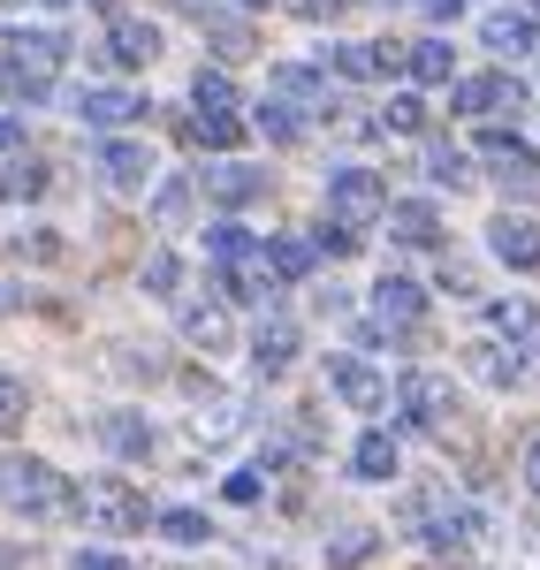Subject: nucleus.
I'll return each instance as SVG.
<instances>
[{"mask_svg":"<svg viewBox=\"0 0 540 570\" xmlns=\"http://www.w3.org/2000/svg\"><path fill=\"white\" fill-rule=\"evenodd\" d=\"M327 389L343 395L351 411H381V403H389V381H381L365 357H327Z\"/></svg>","mask_w":540,"mask_h":570,"instance_id":"obj_8","label":"nucleus"},{"mask_svg":"<svg viewBox=\"0 0 540 570\" xmlns=\"http://www.w3.org/2000/svg\"><path fill=\"white\" fill-rule=\"evenodd\" d=\"M426 176L450 183V190H464V183H472V160H464V153H450V145H426Z\"/></svg>","mask_w":540,"mask_h":570,"instance_id":"obj_33","label":"nucleus"},{"mask_svg":"<svg viewBox=\"0 0 540 570\" xmlns=\"http://www.w3.org/2000/svg\"><path fill=\"white\" fill-rule=\"evenodd\" d=\"M389 214V190L381 176H365V168H335L327 176V220H343V228H365V220Z\"/></svg>","mask_w":540,"mask_h":570,"instance_id":"obj_3","label":"nucleus"},{"mask_svg":"<svg viewBox=\"0 0 540 570\" xmlns=\"http://www.w3.org/2000/svg\"><path fill=\"white\" fill-rule=\"evenodd\" d=\"M183 137H190V145H214V153H228V145L244 137V122H236V115H198V122H183Z\"/></svg>","mask_w":540,"mask_h":570,"instance_id":"obj_31","label":"nucleus"},{"mask_svg":"<svg viewBox=\"0 0 540 570\" xmlns=\"http://www.w3.org/2000/svg\"><path fill=\"white\" fill-rule=\"evenodd\" d=\"M373 312H381V327H389V335H411V327L426 320V289H419V282H404V274H381Z\"/></svg>","mask_w":540,"mask_h":570,"instance_id":"obj_7","label":"nucleus"},{"mask_svg":"<svg viewBox=\"0 0 540 570\" xmlns=\"http://www.w3.org/2000/svg\"><path fill=\"white\" fill-rule=\"evenodd\" d=\"M252 252H267L252 228H236V220H222V228H206V259L214 266H236V259H252Z\"/></svg>","mask_w":540,"mask_h":570,"instance_id":"obj_23","label":"nucleus"},{"mask_svg":"<svg viewBox=\"0 0 540 570\" xmlns=\"http://www.w3.org/2000/svg\"><path fill=\"white\" fill-rule=\"evenodd\" d=\"M313 259H320V244H313V236H274V252H267V266L282 274V282L313 274Z\"/></svg>","mask_w":540,"mask_h":570,"instance_id":"obj_24","label":"nucleus"},{"mask_svg":"<svg viewBox=\"0 0 540 570\" xmlns=\"http://www.w3.org/2000/svg\"><path fill=\"white\" fill-rule=\"evenodd\" d=\"M183 335H190L198 351H228V320L214 305H190V312H183Z\"/></svg>","mask_w":540,"mask_h":570,"instance_id":"obj_30","label":"nucleus"},{"mask_svg":"<svg viewBox=\"0 0 540 570\" xmlns=\"http://www.w3.org/2000/svg\"><path fill=\"white\" fill-rule=\"evenodd\" d=\"M69 570H130V563H122V556H107V548H85Z\"/></svg>","mask_w":540,"mask_h":570,"instance_id":"obj_42","label":"nucleus"},{"mask_svg":"<svg viewBox=\"0 0 540 570\" xmlns=\"http://www.w3.org/2000/svg\"><path fill=\"white\" fill-rule=\"evenodd\" d=\"M190 107H198V115H236V85H228L222 69H198V85H190Z\"/></svg>","mask_w":540,"mask_h":570,"instance_id":"obj_27","label":"nucleus"},{"mask_svg":"<svg viewBox=\"0 0 540 570\" xmlns=\"http://www.w3.org/2000/svg\"><path fill=\"white\" fill-rule=\"evenodd\" d=\"M381 220H389V236H396V244H411V252L442 244V214H434L426 198H396V206H389Z\"/></svg>","mask_w":540,"mask_h":570,"instance_id":"obj_10","label":"nucleus"},{"mask_svg":"<svg viewBox=\"0 0 540 570\" xmlns=\"http://www.w3.org/2000/svg\"><path fill=\"white\" fill-rule=\"evenodd\" d=\"M472 365H480V381H495V389L526 381V357H518V351H472Z\"/></svg>","mask_w":540,"mask_h":570,"instance_id":"obj_34","label":"nucleus"},{"mask_svg":"<svg viewBox=\"0 0 540 570\" xmlns=\"http://www.w3.org/2000/svg\"><path fill=\"white\" fill-rule=\"evenodd\" d=\"M46 8H69V0H46Z\"/></svg>","mask_w":540,"mask_h":570,"instance_id":"obj_48","label":"nucleus"},{"mask_svg":"<svg viewBox=\"0 0 540 570\" xmlns=\"http://www.w3.org/2000/svg\"><path fill=\"white\" fill-rule=\"evenodd\" d=\"M480 153H488V168H495L510 190H533V183H540L533 145H526V137H510V130H480Z\"/></svg>","mask_w":540,"mask_h":570,"instance_id":"obj_9","label":"nucleus"},{"mask_svg":"<svg viewBox=\"0 0 540 570\" xmlns=\"http://www.w3.org/2000/svg\"><path fill=\"white\" fill-rule=\"evenodd\" d=\"M267 91H274V99H289L297 115H313V107H327V77H320V69H305V61H282Z\"/></svg>","mask_w":540,"mask_h":570,"instance_id":"obj_15","label":"nucleus"},{"mask_svg":"<svg viewBox=\"0 0 540 570\" xmlns=\"http://www.w3.org/2000/svg\"><path fill=\"white\" fill-rule=\"evenodd\" d=\"M488 244H495V259H502V266H518V274H540V228H533V220H510V214H502L495 228H488Z\"/></svg>","mask_w":540,"mask_h":570,"instance_id":"obj_11","label":"nucleus"},{"mask_svg":"<svg viewBox=\"0 0 540 570\" xmlns=\"http://www.w3.org/2000/svg\"><path fill=\"white\" fill-rule=\"evenodd\" d=\"M99 176L115 183V190H145L153 153H145V145H130V137H107V145H99Z\"/></svg>","mask_w":540,"mask_h":570,"instance_id":"obj_12","label":"nucleus"},{"mask_svg":"<svg viewBox=\"0 0 540 570\" xmlns=\"http://www.w3.org/2000/svg\"><path fill=\"white\" fill-rule=\"evenodd\" d=\"M419 8H426V16H456L464 0H419Z\"/></svg>","mask_w":540,"mask_h":570,"instance_id":"obj_46","label":"nucleus"},{"mask_svg":"<svg viewBox=\"0 0 540 570\" xmlns=\"http://www.w3.org/2000/svg\"><path fill=\"white\" fill-rule=\"evenodd\" d=\"M526 487H533V494H540V441H533V449H526Z\"/></svg>","mask_w":540,"mask_h":570,"instance_id":"obj_44","label":"nucleus"},{"mask_svg":"<svg viewBox=\"0 0 540 570\" xmlns=\"http://www.w3.org/2000/svg\"><path fill=\"white\" fill-rule=\"evenodd\" d=\"M480 39L495 46V53H533V46H540V23H533V16H510V8H502V16H488V23H480Z\"/></svg>","mask_w":540,"mask_h":570,"instance_id":"obj_20","label":"nucleus"},{"mask_svg":"<svg viewBox=\"0 0 540 570\" xmlns=\"http://www.w3.org/2000/svg\"><path fill=\"white\" fill-rule=\"evenodd\" d=\"M99 8H115V0H99Z\"/></svg>","mask_w":540,"mask_h":570,"instance_id":"obj_49","label":"nucleus"},{"mask_svg":"<svg viewBox=\"0 0 540 570\" xmlns=\"http://www.w3.org/2000/svg\"><path fill=\"white\" fill-rule=\"evenodd\" d=\"M16 145H23V122H16V115H0V153H16Z\"/></svg>","mask_w":540,"mask_h":570,"instance_id":"obj_43","label":"nucleus"},{"mask_svg":"<svg viewBox=\"0 0 540 570\" xmlns=\"http://www.w3.org/2000/svg\"><path fill=\"white\" fill-rule=\"evenodd\" d=\"M153 214H160V220H190V183H160V198H153Z\"/></svg>","mask_w":540,"mask_h":570,"instance_id":"obj_37","label":"nucleus"},{"mask_svg":"<svg viewBox=\"0 0 540 570\" xmlns=\"http://www.w3.org/2000/svg\"><path fill=\"white\" fill-rule=\"evenodd\" d=\"M365 556H373V532H365V525H343V532H335V548H327V570H359Z\"/></svg>","mask_w":540,"mask_h":570,"instance_id":"obj_32","label":"nucleus"},{"mask_svg":"<svg viewBox=\"0 0 540 570\" xmlns=\"http://www.w3.org/2000/svg\"><path fill=\"white\" fill-rule=\"evenodd\" d=\"M267 494V472H228V502H259Z\"/></svg>","mask_w":540,"mask_h":570,"instance_id":"obj_40","label":"nucleus"},{"mask_svg":"<svg viewBox=\"0 0 540 570\" xmlns=\"http://www.w3.org/2000/svg\"><path fill=\"white\" fill-rule=\"evenodd\" d=\"M244 8H267V0H244Z\"/></svg>","mask_w":540,"mask_h":570,"instance_id":"obj_47","label":"nucleus"},{"mask_svg":"<svg viewBox=\"0 0 540 570\" xmlns=\"http://www.w3.org/2000/svg\"><path fill=\"white\" fill-rule=\"evenodd\" d=\"M8 426H23V381L16 373H0V434Z\"/></svg>","mask_w":540,"mask_h":570,"instance_id":"obj_39","label":"nucleus"},{"mask_svg":"<svg viewBox=\"0 0 540 570\" xmlns=\"http://www.w3.org/2000/svg\"><path fill=\"white\" fill-rule=\"evenodd\" d=\"M77 115H85V122H99V130H122V122H145V91H130V85H91V91H77Z\"/></svg>","mask_w":540,"mask_h":570,"instance_id":"obj_6","label":"nucleus"},{"mask_svg":"<svg viewBox=\"0 0 540 570\" xmlns=\"http://www.w3.org/2000/svg\"><path fill=\"white\" fill-rule=\"evenodd\" d=\"M526 91L510 85V77H464V85L450 91V107L456 115H495V107H518Z\"/></svg>","mask_w":540,"mask_h":570,"instance_id":"obj_16","label":"nucleus"},{"mask_svg":"<svg viewBox=\"0 0 540 570\" xmlns=\"http://www.w3.org/2000/svg\"><path fill=\"white\" fill-rule=\"evenodd\" d=\"M351 472H359V480H396V441H389V434H365L359 456H351Z\"/></svg>","mask_w":540,"mask_h":570,"instance_id":"obj_26","label":"nucleus"},{"mask_svg":"<svg viewBox=\"0 0 540 570\" xmlns=\"http://www.w3.org/2000/svg\"><path fill=\"white\" fill-rule=\"evenodd\" d=\"M411 518H419V532H426L434 556H464V548L480 540V510H464V502H419Z\"/></svg>","mask_w":540,"mask_h":570,"instance_id":"obj_4","label":"nucleus"},{"mask_svg":"<svg viewBox=\"0 0 540 570\" xmlns=\"http://www.w3.org/2000/svg\"><path fill=\"white\" fill-rule=\"evenodd\" d=\"M0 502L16 518H77V487L46 456H0Z\"/></svg>","mask_w":540,"mask_h":570,"instance_id":"obj_1","label":"nucleus"},{"mask_svg":"<svg viewBox=\"0 0 540 570\" xmlns=\"http://www.w3.org/2000/svg\"><path fill=\"white\" fill-rule=\"evenodd\" d=\"M419 122H426V107H419V99H389V115H381V130H396V137H411Z\"/></svg>","mask_w":540,"mask_h":570,"instance_id":"obj_38","label":"nucleus"},{"mask_svg":"<svg viewBox=\"0 0 540 570\" xmlns=\"http://www.w3.org/2000/svg\"><path fill=\"white\" fill-rule=\"evenodd\" d=\"M488 327H495V335H510V343H526V335L540 327V312L526 305V297H502V305H488Z\"/></svg>","mask_w":540,"mask_h":570,"instance_id":"obj_29","label":"nucleus"},{"mask_svg":"<svg viewBox=\"0 0 540 570\" xmlns=\"http://www.w3.org/2000/svg\"><path fill=\"white\" fill-rule=\"evenodd\" d=\"M153 525L168 532L176 548H206V540H214V518H206V510H160Z\"/></svg>","mask_w":540,"mask_h":570,"instance_id":"obj_25","label":"nucleus"},{"mask_svg":"<svg viewBox=\"0 0 540 570\" xmlns=\"http://www.w3.org/2000/svg\"><path fill=\"white\" fill-rule=\"evenodd\" d=\"M145 289H153V297H176L183 289V259L176 252H153V259H145Z\"/></svg>","mask_w":540,"mask_h":570,"instance_id":"obj_35","label":"nucleus"},{"mask_svg":"<svg viewBox=\"0 0 540 570\" xmlns=\"http://www.w3.org/2000/svg\"><path fill=\"white\" fill-rule=\"evenodd\" d=\"M206 198H222V206H252V198H267V168L222 160V168H206Z\"/></svg>","mask_w":540,"mask_h":570,"instance_id":"obj_13","label":"nucleus"},{"mask_svg":"<svg viewBox=\"0 0 540 570\" xmlns=\"http://www.w3.org/2000/svg\"><path fill=\"white\" fill-rule=\"evenodd\" d=\"M320 244H327L335 259H351V252H359V228H343V220H327V228H320Z\"/></svg>","mask_w":540,"mask_h":570,"instance_id":"obj_41","label":"nucleus"},{"mask_svg":"<svg viewBox=\"0 0 540 570\" xmlns=\"http://www.w3.org/2000/svg\"><path fill=\"white\" fill-rule=\"evenodd\" d=\"M39 190H46L39 160H23V168H8V176H0V198H39Z\"/></svg>","mask_w":540,"mask_h":570,"instance_id":"obj_36","label":"nucleus"},{"mask_svg":"<svg viewBox=\"0 0 540 570\" xmlns=\"http://www.w3.org/2000/svg\"><path fill=\"white\" fill-rule=\"evenodd\" d=\"M107 53H115L122 69H145V61L160 53V31H153V23H137V16H122V23L107 31Z\"/></svg>","mask_w":540,"mask_h":570,"instance_id":"obj_18","label":"nucleus"},{"mask_svg":"<svg viewBox=\"0 0 540 570\" xmlns=\"http://www.w3.org/2000/svg\"><path fill=\"white\" fill-rule=\"evenodd\" d=\"M77 518H85L91 532H115V540H122V532H145L160 510H145V494L122 487V480H85L77 487Z\"/></svg>","mask_w":540,"mask_h":570,"instance_id":"obj_2","label":"nucleus"},{"mask_svg":"<svg viewBox=\"0 0 540 570\" xmlns=\"http://www.w3.org/2000/svg\"><path fill=\"white\" fill-rule=\"evenodd\" d=\"M99 441H107V449H115L122 464H137V456H153V426H145L137 411H107V419H99Z\"/></svg>","mask_w":540,"mask_h":570,"instance_id":"obj_17","label":"nucleus"},{"mask_svg":"<svg viewBox=\"0 0 540 570\" xmlns=\"http://www.w3.org/2000/svg\"><path fill=\"white\" fill-rule=\"evenodd\" d=\"M259 130L274 137V145H297V137H305V115H297V107H289V99H259Z\"/></svg>","mask_w":540,"mask_h":570,"instance_id":"obj_28","label":"nucleus"},{"mask_svg":"<svg viewBox=\"0 0 540 570\" xmlns=\"http://www.w3.org/2000/svg\"><path fill=\"white\" fill-rule=\"evenodd\" d=\"M0 53H8V61H31V69H61L69 39H61V31H16V39H0Z\"/></svg>","mask_w":540,"mask_h":570,"instance_id":"obj_19","label":"nucleus"},{"mask_svg":"<svg viewBox=\"0 0 540 570\" xmlns=\"http://www.w3.org/2000/svg\"><path fill=\"white\" fill-rule=\"evenodd\" d=\"M297 8H305V16H313V23H320V16H335L343 0H297Z\"/></svg>","mask_w":540,"mask_h":570,"instance_id":"obj_45","label":"nucleus"},{"mask_svg":"<svg viewBox=\"0 0 540 570\" xmlns=\"http://www.w3.org/2000/svg\"><path fill=\"white\" fill-rule=\"evenodd\" d=\"M404 69L419 77V85H450V69H456V53H450V39H419L404 53Z\"/></svg>","mask_w":540,"mask_h":570,"instance_id":"obj_22","label":"nucleus"},{"mask_svg":"<svg viewBox=\"0 0 540 570\" xmlns=\"http://www.w3.org/2000/svg\"><path fill=\"white\" fill-rule=\"evenodd\" d=\"M252 357H259V373H289L297 365V320H259V335H252Z\"/></svg>","mask_w":540,"mask_h":570,"instance_id":"obj_14","label":"nucleus"},{"mask_svg":"<svg viewBox=\"0 0 540 570\" xmlns=\"http://www.w3.org/2000/svg\"><path fill=\"white\" fill-rule=\"evenodd\" d=\"M46 91H53V69H31V61H8V53H0V99H23V107H39Z\"/></svg>","mask_w":540,"mask_h":570,"instance_id":"obj_21","label":"nucleus"},{"mask_svg":"<svg viewBox=\"0 0 540 570\" xmlns=\"http://www.w3.org/2000/svg\"><path fill=\"white\" fill-rule=\"evenodd\" d=\"M396 403H404V426H419V434L450 426V381H434V373H404Z\"/></svg>","mask_w":540,"mask_h":570,"instance_id":"obj_5","label":"nucleus"}]
</instances>
